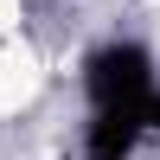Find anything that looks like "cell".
<instances>
[{
    "mask_svg": "<svg viewBox=\"0 0 160 160\" xmlns=\"http://www.w3.org/2000/svg\"><path fill=\"white\" fill-rule=\"evenodd\" d=\"M141 122H148V128H160V96H148V102H141Z\"/></svg>",
    "mask_w": 160,
    "mask_h": 160,
    "instance_id": "3",
    "label": "cell"
},
{
    "mask_svg": "<svg viewBox=\"0 0 160 160\" xmlns=\"http://www.w3.org/2000/svg\"><path fill=\"white\" fill-rule=\"evenodd\" d=\"M96 109H122V102H148L154 96V58L141 45H102L83 71Z\"/></svg>",
    "mask_w": 160,
    "mask_h": 160,
    "instance_id": "1",
    "label": "cell"
},
{
    "mask_svg": "<svg viewBox=\"0 0 160 160\" xmlns=\"http://www.w3.org/2000/svg\"><path fill=\"white\" fill-rule=\"evenodd\" d=\"M141 102H122V109H96L90 122V160H128L141 141Z\"/></svg>",
    "mask_w": 160,
    "mask_h": 160,
    "instance_id": "2",
    "label": "cell"
}]
</instances>
